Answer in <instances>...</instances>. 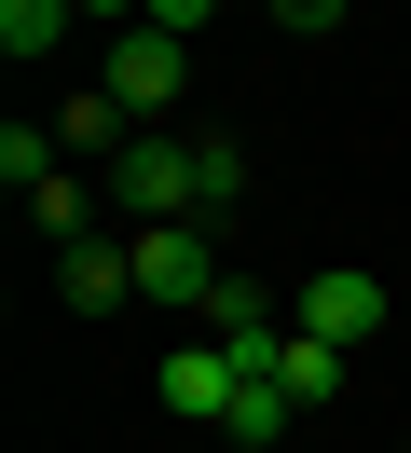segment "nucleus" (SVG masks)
I'll return each instance as SVG.
<instances>
[{
	"label": "nucleus",
	"mask_w": 411,
	"mask_h": 453,
	"mask_svg": "<svg viewBox=\"0 0 411 453\" xmlns=\"http://www.w3.org/2000/svg\"><path fill=\"white\" fill-rule=\"evenodd\" d=\"M219 220H164V234H137V303H164V316H206L219 303Z\"/></svg>",
	"instance_id": "f03ea898"
},
{
	"label": "nucleus",
	"mask_w": 411,
	"mask_h": 453,
	"mask_svg": "<svg viewBox=\"0 0 411 453\" xmlns=\"http://www.w3.org/2000/svg\"><path fill=\"white\" fill-rule=\"evenodd\" d=\"M96 83L124 96L137 124H164V111L192 96V42H164V28H124V42H110V69H96Z\"/></svg>",
	"instance_id": "20e7f679"
},
{
	"label": "nucleus",
	"mask_w": 411,
	"mask_h": 453,
	"mask_svg": "<svg viewBox=\"0 0 411 453\" xmlns=\"http://www.w3.org/2000/svg\"><path fill=\"white\" fill-rule=\"evenodd\" d=\"M343 14H356V0H274V28H301V42H316V28H343Z\"/></svg>",
	"instance_id": "4468645a"
},
{
	"label": "nucleus",
	"mask_w": 411,
	"mask_h": 453,
	"mask_svg": "<svg viewBox=\"0 0 411 453\" xmlns=\"http://www.w3.org/2000/svg\"><path fill=\"white\" fill-rule=\"evenodd\" d=\"M82 28V0H0V56H55Z\"/></svg>",
	"instance_id": "1a4fd4ad"
},
{
	"label": "nucleus",
	"mask_w": 411,
	"mask_h": 453,
	"mask_svg": "<svg viewBox=\"0 0 411 453\" xmlns=\"http://www.w3.org/2000/svg\"><path fill=\"white\" fill-rule=\"evenodd\" d=\"M192 193H206V220H233L247 206V151L233 138H192Z\"/></svg>",
	"instance_id": "9d476101"
},
{
	"label": "nucleus",
	"mask_w": 411,
	"mask_h": 453,
	"mask_svg": "<svg viewBox=\"0 0 411 453\" xmlns=\"http://www.w3.org/2000/svg\"><path fill=\"white\" fill-rule=\"evenodd\" d=\"M151 385H164V412H179V426H233V398L261 385V371H247L233 343H179V357L151 371Z\"/></svg>",
	"instance_id": "39448f33"
},
{
	"label": "nucleus",
	"mask_w": 411,
	"mask_h": 453,
	"mask_svg": "<svg viewBox=\"0 0 411 453\" xmlns=\"http://www.w3.org/2000/svg\"><path fill=\"white\" fill-rule=\"evenodd\" d=\"M398 440H411V426H398Z\"/></svg>",
	"instance_id": "dca6fc26"
},
{
	"label": "nucleus",
	"mask_w": 411,
	"mask_h": 453,
	"mask_svg": "<svg viewBox=\"0 0 411 453\" xmlns=\"http://www.w3.org/2000/svg\"><path fill=\"white\" fill-rule=\"evenodd\" d=\"M384 316H398V303H384V275H356V261H329V275L288 288V330L343 343V357H356V343H384Z\"/></svg>",
	"instance_id": "7ed1b4c3"
},
{
	"label": "nucleus",
	"mask_w": 411,
	"mask_h": 453,
	"mask_svg": "<svg viewBox=\"0 0 411 453\" xmlns=\"http://www.w3.org/2000/svg\"><path fill=\"white\" fill-rule=\"evenodd\" d=\"M96 193L124 206L137 234H164V220H206V193H192V138H164V124H137L124 151L96 165Z\"/></svg>",
	"instance_id": "f257e3e1"
},
{
	"label": "nucleus",
	"mask_w": 411,
	"mask_h": 453,
	"mask_svg": "<svg viewBox=\"0 0 411 453\" xmlns=\"http://www.w3.org/2000/svg\"><path fill=\"white\" fill-rule=\"evenodd\" d=\"M274 385H288L301 412H329V398H343V343H316V330H288V357H274Z\"/></svg>",
	"instance_id": "6e6552de"
},
{
	"label": "nucleus",
	"mask_w": 411,
	"mask_h": 453,
	"mask_svg": "<svg viewBox=\"0 0 411 453\" xmlns=\"http://www.w3.org/2000/svg\"><path fill=\"white\" fill-rule=\"evenodd\" d=\"M206 14H233V0H151L137 28H164V42H192V28H206Z\"/></svg>",
	"instance_id": "ddd939ff"
},
{
	"label": "nucleus",
	"mask_w": 411,
	"mask_h": 453,
	"mask_svg": "<svg viewBox=\"0 0 411 453\" xmlns=\"http://www.w3.org/2000/svg\"><path fill=\"white\" fill-rule=\"evenodd\" d=\"M55 303L69 316H124L137 303V234H69L55 248Z\"/></svg>",
	"instance_id": "423d86ee"
},
{
	"label": "nucleus",
	"mask_w": 411,
	"mask_h": 453,
	"mask_svg": "<svg viewBox=\"0 0 411 453\" xmlns=\"http://www.w3.org/2000/svg\"><path fill=\"white\" fill-rule=\"evenodd\" d=\"M124 138H137V111H124V96H110V83H82L69 111H55V151H96V165H110V151H124Z\"/></svg>",
	"instance_id": "0eeeda50"
},
{
	"label": "nucleus",
	"mask_w": 411,
	"mask_h": 453,
	"mask_svg": "<svg viewBox=\"0 0 411 453\" xmlns=\"http://www.w3.org/2000/svg\"><path fill=\"white\" fill-rule=\"evenodd\" d=\"M82 14H124V28H137V14H151V0H82Z\"/></svg>",
	"instance_id": "2eb2a0df"
},
{
	"label": "nucleus",
	"mask_w": 411,
	"mask_h": 453,
	"mask_svg": "<svg viewBox=\"0 0 411 453\" xmlns=\"http://www.w3.org/2000/svg\"><path fill=\"white\" fill-rule=\"evenodd\" d=\"M27 206H42V234L69 248V234H96V206H110V193H96V179H69V165H55V179H42Z\"/></svg>",
	"instance_id": "9b49d317"
},
{
	"label": "nucleus",
	"mask_w": 411,
	"mask_h": 453,
	"mask_svg": "<svg viewBox=\"0 0 411 453\" xmlns=\"http://www.w3.org/2000/svg\"><path fill=\"white\" fill-rule=\"evenodd\" d=\"M0 179L42 193V179H55V124H0Z\"/></svg>",
	"instance_id": "f8f14e48"
}]
</instances>
